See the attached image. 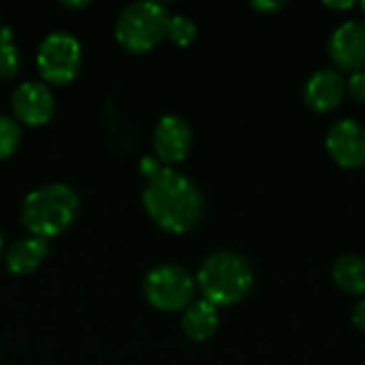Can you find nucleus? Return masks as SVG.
<instances>
[{"label": "nucleus", "mask_w": 365, "mask_h": 365, "mask_svg": "<svg viewBox=\"0 0 365 365\" xmlns=\"http://www.w3.org/2000/svg\"><path fill=\"white\" fill-rule=\"evenodd\" d=\"M19 64H21V56L13 41V30L0 24V79H9L17 75Z\"/></svg>", "instance_id": "15"}, {"label": "nucleus", "mask_w": 365, "mask_h": 365, "mask_svg": "<svg viewBox=\"0 0 365 365\" xmlns=\"http://www.w3.org/2000/svg\"><path fill=\"white\" fill-rule=\"evenodd\" d=\"M19 139H21L19 122L11 115L0 113V160L9 158L17 150Z\"/></svg>", "instance_id": "17"}, {"label": "nucleus", "mask_w": 365, "mask_h": 365, "mask_svg": "<svg viewBox=\"0 0 365 365\" xmlns=\"http://www.w3.org/2000/svg\"><path fill=\"white\" fill-rule=\"evenodd\" d=\"M353 0H346V2H325L327 9H336V11H342V9H353Z\"/></svg>", "instance_id": "22"}, {"label": "nucleus", "mask_w": 365, "mask_h": 365, "mask_svg": "<svg viewBox=\"0 0 365 365\" xmlns=\"http://www.w3.org/2000/svg\"><path fill=\"white\" fill-rule=\"evenodd\" d=\"M334 280L342 291L351 295H365V257L361 255L340 257L334 263Z\"/></svg>", "instance_id": "14"}, {"label": "nucleus", "mask_w": 365, "mask_h": 365, "mask_svg": "<svg viewBox=\"0 0 365 365\" xmlns=\"http://www.w3.org/2000/svg\"><path fill=\"white\" fill-rule=\"evenodd\" d=\"M361 9H364V11H365V0H364V2H361Z\"/></svg>", "instance_id": "25"}, {"label": "nucleus", "mask_w": 365, "mask_h": 365, "mask_svg": "<svg viewBox=\"0 0 365 365\" xmlns=\"http://www.w3.org/2000/svg\"><path fill=\"white\" fill-rule=\"evenodd\" d=\"M346 94V81L342 75L334 68H321L317 71L304 90V98L308 107L314 111H331L336 109Z\"/></svg>", "instance_id": "11"}, {"label": "nucleus", "mask_w": 365, "mask_h": 365, "mask_svg": "<svg viewBox=\"0 0 365 365\" xmlns=\"http://www.w3.org/2000/svg\"><path fill=\"white\" fill-rule=\"evenodd\" d=\"M169 17V9L160 2H130L115 19V38L124 49L133 53H145L167 36Z\"/></svg>", "instance_id": "4"}, {"label": "nucleus", "mask_w": 365, "mask_h": 365, "mask_svg": "<svg viewBox=\"0 0 365 365\" xmlns=\"http://www.w3.org/2000/svg\"><path fill=\"white\" fill-rule=\"evenodd\" d=\"M11 109L17 122L43 126L53 115L56 98L45 81H24L11 94Z\"/></svg>", "instance_id": "7"}, {"label": "nucleus", "mask_w": 365, "mask_h": 365, "mask_svg": "<svg viewBox=\"0 0 365 365\" xmlns=\"http://www.w3.org/2000/svg\"><path fill=\"white\" fill-rule=\"evenodd\" d=\"M195 280L203 299L220 308L242 302L252 289L255 274L248 259L240 252L218 250L201 263Z\"/></svg>", "instance_id": "3"}, {"label": "nucleus", "mask_w": 365, "mask_h": 365, "mask_svg": "<svg viewBox=\"0 0 365 365\" xmlns=\"http://www.w3.org/2000/svg\"><path fill=\"white\" fill-rule=\"evenodd\" d=\"M47 252H49L47 240L36 237V235H28V237L17 240L9 248L4 261H6L9 272H13L17 276H26V274H32L34 269H38V265L45 261Z\"/></svg>", "instance_id": "12"}, {"label": "nucleus", "mask_w": 365, "mask_h": 365, "mask_svg": "<svg viewBox=\"0 0 365 365\" xmlns=\"http://www.w3.org/2000/svg\"><path fill=\"white\" fill-rule=\"evenodd\" d=\"M79 214L77 192L62 182L34 188L21 203V222L30 235L49 240L66 231Z\"/></svg>", "instance_id": "2"}, {"label": "nucleus", "mask_w": 365, "mask_h": 365, "mask_svg": "<svg viewBox=\"0 0 365 365\" xmlns=\"http://www.w3.org/2000/svg\"><path fill=\"white\" fill-rule=\"evenodd\" d=\"M167 38L180 47H186L197 38V24L186 15H171L167 24Z\"/></svg>", "instance_id": "16"}, {"label": "nucleus", "mask_w": 365, "mask_h": 365, "mask_svg": "<svg viewBox=\"0 0 365 365\" xmlns=\"http://www.w3.org/2000/svg\"><path fill=\"white\" fill-rule=\"evenodd\" d=\"M139 169H141V173L150 180V178H154L156 173H160L165 167H163V163H160L156 156H143L141 163H139Z\"/></svg>", "instance_id": "19"}, {"label": "nucleus", "mask_w": 365, "mask_h": 365, "mask_svg": "<svg viewBox=\"0 0 365 365\" xmlns=\"http://www.w3.org/2000/svg\"><path fill=\"white\" fill-rule=\"evenodd\" d=\"M353 323H355L361 331H365V299L357 304V308H355V312H353Z\"/></svg>", "instance_id": "21"}, {"label": "nucleus", "mask_w": 365, "mask_h": 365, "mask_svg": "<svg viewBox=\"0 0 365 365\" xmlns=\"http://www.w3.org/2000/svg\"><path fill=\"white\" fill-rule=\"evenodd\" d=\"M64 6H68V9H83V6H88L90 2L88 0H81V2H62Z\"/></svg>", "instance_id": "23"}, {"label": "nucleus", "mask_w": 365, "mask_h": 365, "mask_svg": "<svg viewBox=\"0 0 365 365\" xmlns=\"http://www.w3.org/2000/svg\"><path fill=\"white\" fill-rule=\"evenodd\" d=\"M143 205L150 218L169 233L195 229L205 212V199L199 186L171 167H165L145 182Z\"/></svg>", "instance_id": "1"}, {"label": "nucleus", "mask_w": 365, "mask_h": 365, "mask_svg": "<svg viewBox=\"0 0 365 365\" xmlns=\"http://www.w3.org/2000/svg\"><path fill=\"white\" fill-rule=\"evenodd\" d=\"M252 6L261 13H274V11H280L284 6V2H267V0L261 2V0H257V2H252Z\"/></svg>", "instance_id": "20"}, {"label": "nucleus", "mask_w": 365, "mask_h": 365, "mask_svg": "<svg viewBox=\"0 0 365 365\" xmlns=\"http://www.w3.org/2000/svg\"><path fill=\"white\" fill-rule=\"evenodd\" d=\"M351 96L357 101V103H364L365 105V71H359V73H353L349 83H346Z\"/></svg>", "instance_id": "18"}, {"label": "nucleus", "mask_w": 365, "mask_h": 365, "mask_svg": "<svg viewBox=\"0 0 365 365\" xmlns=\"http://www.w3.org/2000/svg\"><path fill=\"white\" fill-rule=\"evenodd\" d=\"M329 56L338 68L359 73L365 68V19L338 26L329 38Z\"/></svg>", "instance_id": "10"}, {"label": "nucleus", "mask_w": 365, "mask_h": 365, "mask_svg": "<svg viewBox=\"0 0 365 365\" xmlns=\"http://www.w3.org/2000/svg\"><path fill=\"white\" fill-rule=\"evenodd\" d=\"M327 150H329L331 158L346 169L364 167L365 126L351 118L336 122L327 133Z\"/></svg>", "instance_id": "9"}, {"label": "nucleus", "mask_w": 365, "mask_h": 365, "mask_svg": "<svg viewBox=\"0 0 365 365\" xmlns=\"http://www.w3.org/2000/svg\"><path fill=\"white\" fill-rule=\"evenodd\" d=\"M36 66L47 86H64L73 81L81 68V45L71 32H49L36 53Z\"/></svg>", "instance_id": "6"}, {"label": "nucleus", "mask_w": 365, "mask_h": 365, "mask_svg": "<svg viewBox=\"0 0 365 365\" xmlns=\"http://www.w3.org/2000/svg\"><path fill=\"white\" fill-rule=\"evenodd\" d=\"M218 329V308L207 299L192 302L182 314V331L192 342L210 340Z\"/></svg>", "instance_id": "13"}, {"label": "nucleus", "mask_w": 365, "mask_h": 365, "mask_svg": "<svg viewBox=\"0 0 365 365\" xmlns=\"http://www.w3.org/2000/svg\"><path fill=\"white\" fill-rule=\"evenodd\" d=\"M2 246H4V242H2V231H0V257H2Z\"/></svg>", "instance_id": "24"}, {"label": "nucleus", "mask_w": 365, "mask_h": 365, "mask_svg": "<svg viewBox=\"0 0 365 365\" xmlns=\"http://www.w3.org/2000/svg\"><path fill=\"white\" fill-rule=\"evenodd\" d=\"M154 154L163 165L182 163L192 145V128L180 115H163L154 128Z\"/></svg>", "instance_id": "8"}, {"label": "nucleus", "mask_w": 365, "mask_h": 365, "mask_svg": "<svg viewBox=\"0 0 365 365\" xmlns=\"http://www.w3.org/2000/svg\"><path fill=\"white\" fill-rule=\"evenodd\" d=\"M145 299L163 312H184L197 293V280L175 263H165L145 274Z\"/></svg>", "instance_id": "5"}]
</instances>
